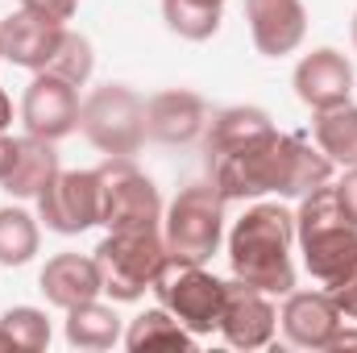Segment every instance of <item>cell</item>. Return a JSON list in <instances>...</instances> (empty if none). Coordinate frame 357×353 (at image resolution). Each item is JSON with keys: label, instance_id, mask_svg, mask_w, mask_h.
Here are the masks:
<instances>
[{"label": "cell", "instance_id": "1", "mask_svg": "<svg viewBox=\"0 0 357 353\" xmlns=\"http://www.w3.org/2000/svg\"><path fill=\"white\" fill-rule=\"evenodd\" d=\"M212 187L225 200H258V195H287V200H303L316 187L333 183V158L312 146L303 133H278L270 129L262 137L212 154L208 158Z\"/></svg>", "mask_w": 357, "mask_h": 353}, {"label": "cell", "instance_id": "2", "mask_svg": "<svg viewBox=\"0 0 357 353\" xmlns=\"http://www.w3.org/2000/svg\"><path fill=\"white\" fill-rule=\"evenodd\" d=\"M291 241H295V216L282 204H254L229 233V266L233 278L266 291L287 295L295 291V262H291Z\"/></svg>", "mask_w": 357, "mask_h": 353}, {"label": "cell", "instance_id": "3", "mask_svg": "<svg viewBox=\"0 0 357 353\" xmlns=\"http://www.w3.org/2000/svg\"><path fill=\"white\" fill-rule=\"evenodd\" d=\"M295 241L303 250L307 274L328 291L357 266V220L345 212L333 183L316 187L299 200L295 212Z\"/></svg>", "mask_w": 357, "mask_h": 353}, {"label": "cell", "instance_id": "4", "mask_svg": "<svg viewBox=\"0 0 357 353\" xmlns=\"http://www.w3.org/2000/svg\"><path fill=\"white\" fill-rule=\"evenodd\" d=\"M91 258L100 266L104 291L116 303H133L154 287V274L167 262V237L158 229H108Z\"/></svg>", "mask_w": 357, "mask_h": 353}, {"label": "cell", "instance_id": "5", "mask_svg": "<svg viewBox=\"0 0 357 353\" xmlns=\"http://www.w3.org/2000/svg\"><path fill=\"white\" fill-rule=\"evenodd\" d=\"M158 308H167L178 324L195 337H208L212 329H220V312H225V283L216 274H208L204 262H187L167 254L162 270L154 274Z\"/></svg>", "mask_w": 357, "mask_h": 353}, {"label": "cell", "instance_id": "6", "mask_svg": "<svg viewBox=\"0 0 357 353\" xmlns=\"http://www.w3.org/2000/svg\"><path fill=\"white\" fill-rule=\"evenodd\" d=\"M79 129L108 158H133L146 142V100L125 84H104L84 100Z\"/></svg>", "mask_w": 357, "mask_h": 353}, {"label": "cell", "instance_id": "7", "mask_svg": "<svg viewBox=\"0 0 357 353\" xmlns=\"http://www.w3.org/2000/svg\"><path fill=\"white\" fill-rule=\"evenodd\" d=\"M225 195L212 183H195L183 187L175 195V204L162 216V237H167V254L187 258V262H208L220 250L225 237Z\"/></svg>", "mask_w": 357, "mask_h": 353}, {"label": "cell", "instance_id": "8", "mask_svg": "<svg viewBox=\"0 0 357 353\" xmlns=\"http://www.w3.org/2000/svg\"><path fill=\"white\" fill-rule=\"evenodd\" d=\"M100 179V225L104 229H158L162 225V195L133 167V158H108L96 167Z\"/></svg>", "mask_w": 357, "mask_h": 353}, {"label": "cell", "instance_id": "9", "mask_svg": "<svg viewBox=\"0 0 357 353\" xmlns=\"http://www.w3.org/2000/svg\"><path fill=\"white\" fill-rule=\"evenodd\" d=\"M38 212L50 233L75 237L100 225V179L96 171H59L38 195Z\"/></svg>", "mask_w": 357, "mask_h": 353}, {"label": "cell", "instance_id": "10", "mask_svg": "<svg viewBox=\"0 0 357 353\" xmlns=\"http://www.w3.org/2000/svg\"><path fill=\"white\" fill-rule=\"evenodd\" d=\"M79 88L50 75V71H38L33 84L21 96V121H25V133L33 137H46V142H63L67 133L79 129Z\"/></svg>", "mask_w": 357, "mask_h": 353}, {"label": "cell", "instance_id": "11", "mask_svg": "<svg viewBox=\"0 0 357 353\" xmlns=\"http://www.w3.org/2000/svg\"><path fill=\"white\" fill-rule=\"evenodd\" d=\"M278 329V312L266 299V291L233 278L225 283V312H220V337L233 350H262L274 341Z\"/></svg>", "mask_w": 357, "mask_h": 353}, {"label": "cell", "instance_id": "12", "mask_svg": "<svg viewBox=\"0 0 357 353\" xmlns=\"http://www.w3.org/2000/svg\"><path fill=\"white\" fill-rule=\"evenodd\" d=\"M278 324L287 341L299 350H333L341 333V308L333 303L328 291H287Z\"/></svg>", "mask_w": 357, "mask_h": 353}, {"label": "cell", "instance_id": "13", "mask_svg": "<svg viewBox=\"0 0 357 353\" xmlns=\"http://www.w3.org/2000/svg\"><path fill=\"white\" fill-rule=\"evenodd\" d=\"M63 33H67V25L46 21V17H38V13H29V8H17L13 17L0 21L4 63L25 67V71H33V75L46 71L50 59H54V50H59V42H63Z\"/></svg>", "mask_w": 357, "mask_h": 353}, {"label": "cell", "instance_id": "14", "mask_svg": "<svg viewBox=\"0 0 357 353\" xmlns=\"http://www.w3.org/2000/svg\"><path fill=\"white\" fill-rule=\"evenodd\" d=\"M295 96L312 112L345 104L354 96V67H349V59L341 50H333V46H320V50L303 54L299 67H295Z\"/></svg>", "mask_w": 357, "mask_h": 353}, {"label": "cell", "instance_id": "15", "mask_svg": "<svg viewBox=\"0 0 357 353\" xmlns=\"http://www.w3.org/2000/svg\"><path fill=\"white\" fill-rule=\"evenodd\" d=\"M245 21L258 54L282 59L291 54L307 33V8L303 0H245Z\"/></svg>", "mask_w": 357, "mask_h": 353}, {"label": "cell", "instance_id": "16", "mask_svg": "<svg viewBox=\"0 0 357 353\" xmlns=\"http://www.w3.org/2000/svg\"><path fill=\"white\" fill-rule=\"evenodd\" d=\"M208 129V104L195 91H158L146 100V137L162 146H191Z\"/></svg>", "mask_w": 357, "mask_h": 353}, {"label": "cell", "instance_id": "17", "mask_svg": "<svg viewBox=\"0 0 357 353\" xmlns=\"http://www.w3.org/2000/svg\"><path fill=\"white\" fill-rule=\"evenodd\" d=\"M46 303L54 308H75V303H88L104 291V278H100V266L96 258H84V254H54L50 262L42 266V278H38Z\"/></svg>", "mask_w": 357, "mask_h": 353}, {"label": "cell", "instance_id": "18", "mask_svg": "<svg viewBox=\"0 0 357 353\" xmlns=\"http://www.w3.org/2000/svg\"><path fill=\"white\" fill-rule=\"evenodd\" d=\"M59 171H63V167H59L54 142L25 133V137H17V163H13V171H8V179H4L0 187H4L8 195H17V200H38Z\"/></svg>", "mask_w": 357, "mask_h": 353}, {"label": "cell", "instance_id": "19", "mask_svg": "<svg viewBox=\"0 0 357 353\" xmlns=\"http://www.w3.org/2000/svg\"><path fill=\"white\" fill-rule=\"evenodd\" d=\"M312 137L316 146L341 163V167H357V104H333V108H320L316 121H312Z\"/></svg>", "mask_w": 357, "mask_h": 353}, {"label": "cell", "instance_id": "20", "mask_svg": "<svg viewBox=\"0 0 357 353\" xmlns=\"http://www.w3.org/2000/svg\"><path fill=\"white\" fill-rule=\"evenodd\" d=\"M67 341L75 350H112L121 341V316H116V308H108L100 299L67 308Z\"/></svg>", "mask_w": 357, "mask_h": 353}, {"label": "cell", "instance_id": "21", "mask_svg": "<svg viewBox=\"0 0 357 353\" xmlns=\"http://www.w3.org/2000/svg\"><path fill=\"white\" fill-rule=\"evenodd\" d=\"M195 333H187L167 308H150L125 329V350L146 353V350H191Z\"/></svg>", "mask_w": 357, "mask_h": 353}, {"label": "cell", "instance_id": "22", "mask_svg": "<svg viewBox=\"0 0 357 353\" xmlns=\"http://www.w3.org/2000/svg\"><path fill=\"white\" fill-rule=\"evenodd\" d=\"M220 0H162V21L187 42H208L220 29Z\"/></svg>", "mask_w": 357, "mask_h": 353}, {"label": "cell", "instance_id": "23", "mask_svg": "<svg viewBox=\"0 0 357 353\" xmlns=\"http://www.w3.org/2000/svg\"><path fill=\"white\" fill-rule=\"evenodd\" d=\"M38 220L25 208H0V266H25L38 254Z\"/></svg>", "mask_w": 357, "mask_h": 353}, {"label": "cell", "instance_id": "24", "mask_svg": "<svg viewBox=\"0 0 357 353\" xmlns=\"http://www.w3.org/2000/svg\"><path fill=\"white\" fill-rule=\"evenodd\" d=\"M91 67H96V54H91V42L84 38V33H75V29H67L46 71H50V75H59V80H67V84H75V88H84V84L91 80Z\"/></svg>", "mask_w": 357, "mask_h": 353}, {"label": "cell", "instance_id": "25", "mask_svg": "<svg viewBox=\"0 0 357 353\" xmlns=\"http://www.w3.org/2000/svg\"><path fill=\"white\" fill-rule=\"evenodd\" d=\"M0 329L13 337V345L17 350H46L50 345V320H46V312H38V308H8L4 316H0Z\"/></svg>", "mask_w": 357, "mask_h": 353}, {"label": "cell", "instance_id": "26", "mask_svg": "<svg viewBox=\"0 0 357 353\" xmlns=\"http://www.w3.org/2000/svg\"><path fill=\"white\" fill-rule=\"evenodd\" d=\"M75 4L79 0H21V8H29V13H38L46 21H59V25H67L75 17Z\"/></svg>", "mask_w": 357, "mask_h": 353}, {"label": "cell", "instance_id": "27", "mask_svg": "<svg viewBox=\"0 0 357 353\" xmlns=\"http://www.w3.org/2000/svg\"><path fill=\"white\" fill-rule=\"evenodd\" d=\"M328 295H333V303L341 308V316H349V320H357V266L337 283V287H328Z\"/></svg>", "mask_w": 357, "mask_h": 353}, {"label": "cell", "instance_id": "28", "mask_svg": "<svg viewBox=\"0 0 357 353\" xmlns=\"http://www.w3.org/2000/svg\"><path fill=\"white\" fill-rule=\"evenodd\" d=\"M337 195H341V204H345V212L357 220V167L345 171V179L337 183Z\"/></svg>", "mask_w": 357, "mask_h": 353}, {"label": "cell", "instance_id": "29", "mask_svg": "<svg viewBox=\"0 0 357 353\" xmlns=\"http://www.w3.org/2000/svg\"><path fill=\"white\" fill-rule=\"evenodd\" d=\"M13 163H17V137H8V133L0 129V183L8 179Z\"/></svg>", "mask_w": 357, "mask_h": 353}, {"label": "cell", "instance_id": "30", "mask_svg": "<svg viewBox=\"0 0 357 353\" xmlns=\"http://www.w3.org/2000/svg\"><path fill=\"white\" fill-rule=\"evenodd\" d=\"M354 345H357V333H345V329H341L337 341H333V350H354Z\"/></svg>", "mask_w": 357, "mask_h": 353}, {"label": "cell", "instance_id": "31", "mask_svg": "<svg viewBox=\"0 0 357 353\" xmlns=\"http://www.w3.org/2000/svg\"><path fill=\"white\" fill-rule=\"evenodd\" d=\"M8 121H13V104H8V96L0 91V129H8Z\"/></svg>", "mask_w": 357, "mask_h": 353}, {"label": "cell", "instance_id": "32", "mask_svg": "<svg viewBox=\"0 0 357 353\" xmlns=\"http://www.w3.org/2000/svg\"><path fill=\"white\" fill-rule=\"evenodd\" d=\"M0 350H17V345H13V337H8L4 329H0Z\"/></svg>", "mask_w": 357, "mask_h": 353}, {"label": "cell", "instance_id": "33", "mask_svg": "<svg viewBox=\"0 0 357 353\" xmlns=\"http://www.w3.org/2000/svg\"><path fill=\"white\" fill-rule=\"evenodd\" d=\"M354 46H357V13H354Z\"/></svg>", "mask_w": 357, "mask_h": 353}, {"label": "cell", "instance_id": "34", "mask_svg": "<svg viewBox=\"0 0 357 353\" xmlns=\"http://www.w3.org/2000/svg\"><path fill=\"white\" fill-rule=\"evenodd\" d=\"M0 63H4V46H0Z\"/></svg>", "mask_w": 357, "mask_h": 353}, {"label": "cell", "instance_id": "35", "mask_svg": "<svg viewBox=\"0 0 357 353\" xmlns=\"http://www.w3.org/2000/svg\"><path fill=\"white\" fill-rule=\"evenodd\" d=\"M220 4H225V0H220Z\"/></svg>", "mask_w": 357, "mask_h": 353}]
</instances>
